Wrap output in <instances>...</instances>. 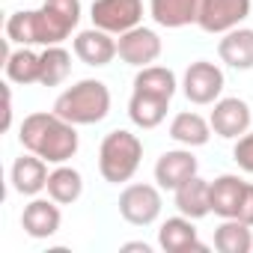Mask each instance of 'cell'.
<instances>
[{
  "label": "cell",
  "mask_w": 253,
  "mask_h": 253,
  "mask_svg": "<svg viewBox=\"0 0 253 253\" xmlns=\"http://www.w3.org/2000/svg\"><path fill=\"white\" fill-rule=\"evenodd\" d=\"M84 194V176L75 167L57 164V170H51L48 176V197L57 200L60 206H72L75 200H81Z\"/></svg>",
  "instance_id": "obj_22"
},
{
  "label": "cell",
  "mask_w": 253,
  "mask_h": 253,
  "mask_svg": "<svg viewBox=\"0 0 253 253\" xmlns=\"http://www.w3.org/2000/svg\"><path fill=\"white\" fill-rule=\"evenodd\" d=\"M161 36L155 33V30H149V27H134V30H128V33H122L119 36V42H116V51H119V60L122 63H128V66H137V69H143V66H152L158 57H161Z\"/></svg>",
  "instance_id": "obj_9"
},
{
  "label": "cell",
  "mask_w": 253,
  "mask_h": 253,
  "mask_svg": "<svg viewBox=\"0 0 253 253\" xmlns=\"http://www.w3.org/2000/svg\"><path fill=\"white\" fill-rule=\"evenodd\" d=\"M238 220H244L247 226H253V185L244 188V197H241V206H238Z\"/></svg>",
  "instance_id": "obj_28"
},
{
  "label": "cell",
  "mask_w": 253,
  "mask_h": 253,
  "mask_svg": "<svg viewBox=\"0 0 253 253\" xmlns=\"http://www.w3.org/2000/svg\"><path fill=\"white\" fill-rule=\"evenodd\" d=\"M75 54H78V60H81V63L101 69V66H107L119 51H116L113 33L92 27V30H81V33L75 36Z\"/></svg>",
  "instance_id": "obj_16"
},
{
  "label": "cell",
  "mask_w": 253,
  "mask_h": 253,
  "mask_svg": "<svg viewBox=\"0 0 253 253\" xmlns=\"http://www.w3.org/2000/svg\"><path fill=\"white\" fill-rule=\"evenodd\" d=\"M140 158H143V140L125 128H116L104 134L98 146V173L110 185L131 182V176L140 167Z\"/></svg>",
  "instance_id": "obj_4"
},
{
  "label": "cell",
  "mask_w": 253,
  "mask_h": 253,
  "mask_svg": "<svg viewBox=\"0 0 253 253\" xmlns=\"http://www.w3.org/2000/svg\"><path fill=\"white\" fill-rule=\"evenodd\" d=\"M158 244H161V250H167V253H191V250L206 253V250H209V247L197 238L194 220L185 217V214L167 217V220L161 223V229H158Z\"/></svg>",
  "instance_id": "obj_15"
},
{
  "label": "cell",
  "mask_w": 253,
  "mask_h": 253,
  "mask_svg": "<svg viewBox=\"0 0 253 253\" xmlns=\"http://www.w3.org/2000/svg\"><path fill=\"white\" fill-rule=\"evenodd\" d=\"M81 21V0H45L39 9L9 15L6 39L15 45H60Z\"/></svg>",
  "instance_id": "obj_1"
},
{
  "label": "cell",
  "mask_w": 253,
  "mask_h": 253,
  "mask_svg": "<svg viewBox=\"0 0 253 253\" xmlns=\"http://www.w3.org/2000/svg\"><path fill=\"white\" fill-rule=\"evenodd\" d=\"M170 137L188 149L194 146H206L209 137H211V122H206L200 113L194 110H185V113H176L173 122H170Z\"/></svg>",
  "instance_id": "obj_20"
},
{
  "label": "cell",
  "mask_w": 253,
  "mask_h": 253,
  "mask_svg": "<svg viewBox=\"0 0 253 253\" xmlns=\"http://www.w3.org/2000/svg\"><path fill=\"white\" fill-rule=\"evenodd\" d=\"M232 158H235V164H238L244 173H253V131H247V134H241V137L235 140Z\"/></svg>",
  "instance_id": "obj_27"
},
{
  "label": "cell",
  "mask_w": 253,
  "mask_h": 253,
  "mask_svg": "<svg viewBox=\"0 0 253 253\" xmlns=\"http://www.w3.org/2000/svg\"><path fill=\"white\" fill-rule=\"evenodd\" d=\"M161 191L155 185H128L119 194V214L131 226H149L161 214Z\"/></svg>",
  "instance_id": "obj_7"
},
{
  "label": "cell",
  "mask_w": 253,
  "mask_h": 253,
  "mask_svg": "<svg viewBox=\"0 0 253 253\" xmlns=\"http://www.w3.org/2000/svg\"><path fill=\"white\" fill-rule=\"evenodd\" d=\"M122 250H143V253H149V250H152V247H149V244H146V241H131V244H125V247H122Z\"/></svg>",
  "instance_id": "obj_29"
},
{
  "label": "cell",
  "mask_w": 253,
  "mask_h": 253,
  "mask_svg": "<svg viewBox=\"0 0 253 253\" xmlns=\"http://www.w3.org/2000/svg\"><path fill=\"white\" fill-rule=\"evenodd\" d=\"M92 27L107 30L113 36H122L143 21V0H92L89 9Z\"/></svg>",
  "instance_id": "obj_5"
},
{
  "label": "cell",
  "mask_w": 253,
  "mask_h": 253,
  "mask_svg": "<svg viewBox=\"0 0 253 253\" xmlns=\"http://www.w3.org/2000/svg\"><path fill=\"white\" fill-rule=\"evenodd\" d=\"M214 250H220V253H250L253 250L250 226L238 217H223V223L214 229Z\"/></svg>",
  "instance_id": "obj_23"
},
{
  "label": "cell",
  "mask_w": 253,
  "mask_h": 253,
  "mask_svg": "<svg viewBox=\"0 0 253 253\" xmlns=\"http://www.w3.org/2000/svg\"><path fill=\"white\" fill-rule=\"evenodd\" d=\"M54 113H60L72 125H95L110 113V89L95 78H84L57 95Z\"/></svg>",
  "instance_id": "obj_3"
},
{
  "label": "cell",
  "mask_w": 253,
  "mask_h": 253,
  "mask_svg": "<svg viewBox=\"0 0 253 253\" xmlns=\"http://www.w3.org/2000/svg\"><path fill=\"white\" fill-rule=\"evenodd\" d=\"M217 57L229 69H238V72L253 69V30H247V27L229 30L217 45Z\"/></svg>",
  "instance_id": "obj_18"
},
{
  "label": "cell",
  "mask_w": 253,
  "mask_h": 253,
  "mask_svg": "<svg viewBox=\"0 0 253 253\" xmlns=\"http://www.w3.org/2000/svg\"><path fill=\"white\" fill-rule=\"evenodd\" d=\"M39 72H42V57L33 54L27 45H21L18 51H9L6 54V78L12 84H39Z\"/></svg>",
  "instance_id": "obj_25"
},
{
  "label": "cell",
  "mask_w": 253,
  "mask_h": 253,
  "mask_svg": "<svg viewBox=\"0 0 253 253\" xmlns=\"http://www.w3.org/2000/svg\"><path fill=\"white\" fill-rule=\"evenodd\" d=\"M209 0H149V15L155 24L167 30H179L188 24H200V15Z\"/></svg>",
  "instance_id": "obj_10"
},
{
  "label": "cell",
  "mask_w": 253,
  "mask_h": 253,
  "mask_svg": "<svg viewBox=\"0 0 253 253\" xmlns=\"http://www.w3.org/2000/svg\"><path fill=\"white\" fill-rule=\"evenodd\" d=\"M244 188L247 182L241 176H232V173H223L211 182V211L223 220V217H235L238 214V206H241V197H244Z\"/></svg>",
  "instance_id": "obj_19"
},
{
  "label": "cell",
  "mask_w": 253,
  "mask_h": 253,
  "mask_svg": "<svg viewBox=\"0 0 253 253\" xmlns=\"http://www.w3.org/2000/svg\"><path fill=\"white\" fill-rule=\"evenodd\" d=\"M63 223V214H60V203L57 200H30L21 211V226L30 238H51L57 235Z\"/></svg>",
  "instance_id": "obj_14"
},
{
  "label": "cell",
  "mask_w": 253,
  "mask_h": 253,
  "mask_svg": "<svg viewBox=\"0 0 253 253\" xmlns=\"http://www.w3.org/2000/svg\"><path fill=\"white\" fill-rule=\"evenodd\" d=\"M167 107L170 101L167 98H158V95H149V92H131V101H128V116L137 128H158L167 116Z\"/></svg>",
  "instance_id": "obj_21"
},
{
  "label": "cell",
  "mask_w": 253,
  "mask_h": 253,
  "mask_svg": "<svg viewBox=\"0 0 253 253\" xmlns=\"http://www.w3.org/2000/svg\"><path fill=\"white\" fill-rule=\"evenodd\" d=\"M197 158L194 152L185 149H167L158 161H155V182L164 191H176L182 182H188L191 176H197Z\"/></svg>",
  "instance_id": "obj_11"
},
{
  "label": "cell",
  "mask_w": 253,
  "mask_h": 253,
  "mask_svg": "<svg viewBox=\"0 0 253 253\" xmlns=\"http://www.w3.org/2000/svg\"><path fill=\"white\" fill-rule=\"evenodd\" d=\"M247 15H250V0H209L200 15V27L206 33H229Z\"/></svg>",
  "instance_id": "obj_12"
},
{
  "label": "cell",
  "mask_w": 253,
  "mask_h": 253,
  "mask_svg": "<svg viewBox=\"0 0 253 253\" xmlns=\"http://www.w3.org/2000/svg\"><path fill=\"white\" fill-rule=\"evenodd\" d=\"M173 194H176L179 214H185L191 220H203L206 214H211V182H206L200 176H191Z\"/></svg>",
  "instance_id": "obj_17"
},
{
  "label": "cell",
  "mask_w": 253,
  "mask_h": 253,
  "mask_svg": "<svg viewBox=\"0 0 253 253\" xmlns=\"http://www.w3.org/2000/svg\"><path fill=\"white\" fill-rule=\"evenodd\" d=\"M78 125H72L69 119H63L60 113H30L24 116L21 122V131H18V140L27 152L45 158L48 164H66L69 158H75L78 152Z\"/></svg>",
  "instance_id": "obj_2"
},
{
  "label": "cell",
  "mask_w": 253,
  "mask_h": 253,
  "mask_svg": "<svg viewBox=\"0 0 253 253\" xmlns=\"http://www.w3.org/2000/svg\"><path fill=\"white\" fill-rule=\"evenodd\" d=\"M42 72H39V84L42 86H60L69 72H72V54L60 45H48L42 54Z\"/></svg>",
  "instance_id": "obj_26"
},
{
  "label": "cell",
  "mask_w": 253,
  "mask_h": 253,
  "mask_svg": "<svg viewBox=\"0 0 253 253\" xmlns=\"http://www.w3.org/2000/svg\"><path fill=\"white\" fill-rule=\"evenodd\" d=\"M211 122V131L223 140H238L241 134L250 131V104L238 95H229V98H217L214 101V110L209 116Z\"/></svg>",
  "instance_id": "obj_8"
},
{
  "label": "cell",
  "mask_w": 253,
  "mask_h": 253,
  "mask_svg": "<svg viewBox=\"0 0 253 253\" xmlns=\"http://www.w3.org/2000/svg\"><path fill=\"white\" fill-rule=\"evenodd\" d=\"M182 92L191 104H214L223 92V72L209 60H197L185 69Z\"/></svg>",
  "instance_id": "obj_6"
},
{
  "label": "cell",
  "mask_w": 253,
  "mask_h": 253,
  "mask_svg": "<svg viewBox=\"0 0 253 253\" xmlns=\"http://www.w3.org/2000/svg\"><path fill=\"white\" fill-rule=\"evenodd\" d=\"M48 176H51L48 173V161L39 158V155H33V152L15 158L12 173H9L12 188L21 197H39L42 191H48Z\"/></svg>",
  "instance_id": "obj_13"
},
{
  "label": "cell",
  "mask_w": 253,
  "mask_h": 253,
  "mask_svg": "<svg viewBox=\"0 0 253 253\" xmlns=\"http://www.w3.org/2000/svg\"><path fill=\"white\" fill-rule=\"evenodd\" d=\"M134 89L170 101V98L176 95V89H179V81H176L173 69H164V66H143V69L137 72V78H134Z\"/></svg>",
  "instance_id": "obj_24"
}]
</instances>
